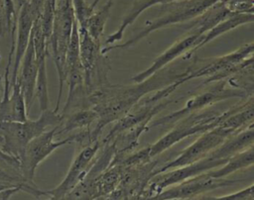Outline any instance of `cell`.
Segmentation results:
<instances>
[{
    "label": "cell",
    "mask_w": 254,
    "mask_h": 200,
    "mask_svg": "<svg viewBox=\"0 0 254 200\" xmlns=\"http://www.w3.org/2000/svg\"><path fill=\"white\" fill-rule=\"evenodd\" d=\"M183 70L163 68L146 80L132 85L113 84L110 81L93 89L87 94V102L97 114L94 129L89 131L90 142L98 141L102 130L110 123H114L125 116L145 95L157 91L180 77Z\"/></svg>",
    "instance_id": "1"
},
{
    "label": "cell",
    "mask_w": 254,
    "mask_h": 200,
    "mask_svg": "<svg viewBox=\"0 0 254 200\" xmlns=\"http://www.w3.org/2000/svg\"><path fill=\"white\" fill-rule=\"evenodd\" d=\"M253 51L254 43H247L224 55L206 58L193 56L190 58V63L185 66L178 82L182 85L199 77H205L204 84L226 80L253 62Z\"/></svg>",
    "instance_id": "2"
},
{
    "label": "cell",
    "mask_w": 254,
    "mask_h": 200,
    "mask_svg": "<svg viewBox=\"0 0 254 200\" xmlns=\"http://www.w3.org/2000/svg\"><path fill=\"white\" fill-rule=\"evenodd\" d=\"M217 1L218 0H175L163 4L161 8L162 15L160 17L146 22L141 31L125 43L107 46L101 49V53L105 54L107 51L116 49L121 50L132 47L157 30L179 23L191 21Z\"/></svg>",
    "instance_id": "3"
},
{
    "label": "cell",
    "mask_w": 254,
    "mask_h": 200,
    "mask_svg": "<svg viewBox=\"0 0 254 200\" xmlns=\"http://www.w3.org/2000/svg\"><path fill=\"white\" fill-rule=\"evenodd\" d=\"M62 121V115L50 108L42 111L36 120L0 121V149L19 159L30 141L44 133L48 127L59 126Z\"/></svg>",
    "instance_id": "4"
},
{
    "label": "cell",
    "mask_w": 254,
    "mask_h": 200,
    "mask_svg": "<svg viewBox=\"0 0 254 200\" xmlns=\"http://www.w3.org/2000/svg\"><path fill=\"white\" fill-rule=\"evenodd\" d=\"M74 21L75 18L71 5V0H58L49 42V48H51L52 50V55L58 70L60 81L57 105L54 109L57 113L59 112L64 90V64Z\"/></svg>",
    "instance_id": "5"
},
{
    "label": "cell",
    "mask_w": 254,
    "mask_h": 200,
    "mask_svg": "<svg viewBox=\"0 0 254 200\" xmlns=\"http://www.w3.org/2000/svg\"><path fill=\"white\" fill-rule=\"evenodd\" d=\"M224 113H218L212 110L195 112L190 114L175 123L172 130L160 138L154 144L148 146L149 154L153 158L182 140L196 134H203L220 124Z\"/></svg>",
    "instance_id": "6"
},
{
    "label": "cell",
    "mask_w": 254,
    "mask_h": 200,
    "mask_svg": "<svg viewBox=\"0 0 254 200\" xmlns=\"http://www.w3.org/2000/svg\"><path fill=\"white\" fill-rule=\"evenodd\" d=\"M248 97L250 96L244 91L229 86L226 80H220L214 82V85L208 90L202 91L190 98L181 109L174 111L169 115L154 121L153 123H150L149 129L159 126H172L190 114L199 112L208 106L226 99L239 98L241 100H245Z\"/></svg>",
    "instance_id": "7"
},
{
    "label": "cell",
    "mask_w": 254,
    "mask_h": 200,
    "mask_svg": "<svg viewBox=\"0 0 254 200\" xmlns=\"http://www.w3.org/2000/svg\"><path fill=\"white\" fill-rule=\"evenodd\" d=\"M59 126L53 127L50 131H45L41 135L30 141L25 147L19 160L21 171L24 179L31 184L34 183V176L39 164L45 160L52 152L62 146L73 143L76 141V134L65 139L54 141L57 136Z\"/></svg>",
    "instance_id": "8"
},
{
    "label": "cell",
    "mask_w": 254,
    "mask_h": 200,
    "mask_svg": "<svg viewBox=\"0 0 254 200\" xmlns=\"http://www.w3.org/2000/svg\"><path fill=\"white\" fill-rule=\"evenodd\" d=\"M235 133L236 132H233L230 129L218 125L215 128L203 134H200V136L191 145L185 149L175 159L170 160L163 164L162 166H160L159 168L155 169L154 175L173 168L190 164L192 162L204 158L213 150L219 147L228 137Z\"/></svg>",
    "instance_id": "9"
},
{
    "label": "cell",
    "mask_w": 254,
    "mask_h": 200,
    "mask_svg": "<svg viewBox=\"0 0 254 200\" xmlns=\"http://www.w3.org/2000/svg\"><path fill=\"white\" fill-rule=\"evenodd\" d=\"M244 181L243 179H225V178H213L207 172L201 173L194 177L186 179L177 184L169 186L156 194L152 200H190L201 195L205 192L234 185Z\"/></svg>",
    "instance_id": "10"
},
{
    "label": "cell",
    "mask_w": 254,
    "mask_h": 200,
    "mask_svg": "<svg viewBox=\"0 0 254 200\" xmlns=\"http://www.w3.org/2000/svg\"><path fill=\"white\" fill-rule=\"evenodd\" d=\"M226 160L227 159H215L207 155L204 158L190 164L173 168L154 175L146 188L153 198L156 194L168 188L169 186L217 168L218 166L224 164Z\"/></svg>",
    "instance_id": "11"
},
{
    "label": "cell",
    "mask_w": 254,
    "mask_h": 200,
    "mask_svg": "<svg viewBox=\"0 0 254 200\" xmlns=\"http://www.w3.org/2000/svg\"><path fill=\"white\" fill-rule=\"evenodd\" d=\"M100 149V142L95 141L81 148L71 162L69 169L63 181L55 188L46 191V195L59 200H64L65 194L80 180H82L91 166L97 151Z\"/></svg>",
    "instance_id": "12"
},
{
    "label": "cell",
    "mask_w": 254,
    "mask_h": 200,
    "mask_svg": "<svg viewBox=\"0 0 254 200\" xmlns=\"http://www.w3.org/2000/svg\"><path fill=\"white\" fill-rule=\"evenodd\" d=\"M31 39L34 45L36 63L38 68L37 84H36V97L39 100L41 111L49 108V94H48V78H47V66L46 58L49 53V46L43 31L41 19L34 20Z\"/></svg>",
    "instance_id": "13"
},
{
    "label": "cell",
    "mask_w": 254,
    "mask_h": 200,
    "mask_svg": "<svg viewBox=\"0 0 254 200\" xmlns=\"http://www.w3.org/2000/svg\"><path fill=\"white\" fill-rule=\"evenodd\" d=\"M201 37V36H200ZM199 36L195 34H189L185 38L177 41L174 43L169 49H167L163 53H161L159 56H157L153 63L146 68L145 70L137 73L134 75L131 80L135 83L142 82L155 74L156 72L163 69L167 64L175 60L181 55H184V59H188L190 57L193 49L196 47L199 41Z\"/></svg>",
    "instance_id": "14"
},
{
    "label": "cell",
    "mask_w": 254,
    "mask_h": 200,
    "mask_svg": "<svg viewBox=\"0 0 254 200\" xmlns=\"http://www.w3.org/2000/svg\"><path fill=\"white\" fill-rule=\"evenodd\" d=\"M34 20H35L34 14L29 4L26 1V3L20 9L18 14V19H17V26H16V33H15V47H14V53H13L14 58H13L12 72L10 75L11 84L17 81V76L19 73L21 61L30 41Z\"/></svg>",
    "instance_id": "15"
},
{
    "label": "cell",
    "mask_w": 254,
    "mask_h": 200,
    "mask_svg": "<svg viewBox=\"0 0 254 200\" xmlns=\"http://www.w3.org/2000/svg\"><path fill=\"white\" fill-rule=\"evenodd\" d=\"M0 185L7 187H21L22 191L27 192L37 198L46 195V191L41 190L36 184L28 183L21 171L20 160L0 149Z\"/></svg>",
    "instance_id": "16"
},
{
    "label": "cell",
    "mask_w": 254,
    "mask_h": 200,
    "mask_svg": "<svg viewBox=\"0 0 254 200\" xmlns=\"http://www.w3.org/2000/svg\"><path fill=\"white\" fill-rule=\"evenodd\" d=\"M20 68H21V71L18 73L17 81L24 95L26 107L29 112L31 105L33 104V100L36 96V84H37V75H38L35 50H34V45H33L31 36H30V41H29L27 50L22 58Z\"/></svg>",
    "instance_id": "17"
},
{
    "label": "cell",
    "mask_w": 254,
    "mask_h": 200,
    "mask_svg": "<svg viewBox=\"0 0 254 200\" xmlns=\"http://www.w3.org/2000/svg\"><path fill=\"white\" fill-rule=\"evenodd\" d=\"M253 144L254 129L252 124L228 137L219 147H217L207 155L215 159H228L230 156L246 150L251 146H254Z\"/></svg>",
    "instance_id": "18"
},
{
    "label": "cell",
    "mask_w": 254,
    "mask_h": 200,
    "mask_svg": "<svg viewBox=\"0 0 254 200\" xmlns=\"http://www.w3.org/2000/svg\"><path fill=\"white\" fill-rule=\"evenodd\" d=\"M230 15L231 13L225 8L222 1L218 0L194 18L186 28L189 34H195L200 37Z\"/></svg>",
    "instance_id": "19"
},
{
    "label": "cell",
    "mask_w": 254,
    "mask_h": 200,
    "mask_svg": "<svg viewBox=\"0 0 254 200\" xmlns=\"http://www.w3.org/2000/svg\"><path fill=\"white\" fill-rule=\"evenodd\" d=\"M175 0H136L134 1V3L132 4L131 8L129 9V11L125 14V16L123 17L121 24L119 25V27L117 28V30L112 33L111 35L107 36L104 44L105 46H112L114 45L116 42L120 41L123 39L125 30L147 9H149L150 7L157 5V4H166L169 2H172Z\"/></svg>",
    "instance_id": "20"
},
{
    "label": "cell",
    "mask_w": 254,
    "mask_h": 200,
    "mask_svg": "<svg viewBox=\"0 0 254 200\" xmlns=\"http://www.w3.org/2000/svg\"><path fill=\"white\" fill-rule=\"evenodd\" d=\"M253 21H254V13L231 14L230 16H228L227 18H225L224 20L219 22L217 25H215L212 29H210L208 32H206L204 35H202L199 38L198 44L193 49L192 53L196 50L202 48L203 46H205L209 42H211L214 39H216L217 37H219V36L229 32L231 30H234L235 28H237L239 26L252 23Z\"/></svg>",
    "instance_id": "21"
},
{
    "label": "cell",
    "mask_w": 254,
    "mask_h": 200,
    "mask_svg": "<svg viewBox=\"0 0 254 200\" xmlns=\"http://www.w3.org/2000/svg\"><path fill=\"white\" fill-rule=\"evenodd\" d=\"M62 117L63 121L59 125L57 135L78 129H89V127L97 121V114L90 107L76 109Z\"/></svg>",
    "instance_id": "22"
},
{
    "label": "cell",
    "mask_w": 254,
    "mask_h": 200,
    "mask_svg": "<svg viewBox=\"0 0 254 200\" xmlns=\"http://www.w3.org/2000/svg\"><path fill=\"white\" fill-rule=\"evenodd\" d=\"M254 162V146L230 156L220 168H214L207 173L213 178H225L236 170L251 166Z\"/></svg>",
    "instance_id": "23"
},
{
    "label": "cell",
    "mask_w": 254,
    "mask_h": 200,
    "mask_svg": "<svg viewBox=\"0 0 254 200\" xmlns=\"http://www.w3.org/2000/svg\"><path fill=\"white\" fill-rule=\"evenodd\" d=\"M114 0H107L106 3L97 11H94L92 15L87 19L83 28L86 30L88 35L95 41L100 43V39L103 35L105 25L110 17V11Z\"/></svg>",
    "instance_id": "24"
},
{
    "label": "cell",
    "mask_w": 254,
    "mask_h": 200,
    "mask_svg": "<svg viewBox=\"0 0 254 200\" xmlns=\"http://www.w3.org/2000/svg\"><path fill=\"white\" fill-rule=\"evenodd\" d=\"M18 14L12 0H0V39L9 34L12 36V45H15Z\"/></svg>",
    "instance_id": "25"
},
{
    "label": "cell",
    "mask_w": 254,
    "mask_h": 200,
    "mask_svg": "<svg viewBox=\"0 0 254 200\" xmlns=\"http://www.w3.org/2000/svg\"><path fill=\"white\" fill-rule=\"evenodd\" d=\"M99 198L95 177H84L65 194L64 200H97Z\"/></svg>",
    "instance_id": "26"
},
{
    "label": "cell",
    "mask_w": 254,
    "mask_h": 200,
    "mask_svg": "<svg viewBox=\"0 0 254 200\" xmlns=\"http://www.w3.org/2000/svg\"><path fill=\"white\" fill-rule=\"evenodd\" d=\"M121 176L119 165H112L95 177L100 198L109 195L118 186Z\"/></svg>",
    "instance_id": "27"
},
{
    "label": "cell",
    "mask_w": 254,
    "mask_h": 200,
    "mask_svg": "<svg viewBox=\"0 0 254 200\" xmlns=\"http://www.w3.org/2000/svg\"><path fill=\"white\" fill-rule=\"evenodd\" d=\"M99 0H93L91 4L87 3L86 0H71V5L74 13L75 21L78 27H83L87 19L95 11V7Z\"/></svg>",
    "instance_id": "28"
},
{
    "label": "cell",
    "mask_w": 254,
    "mask_h": 200,
    "mask_svg": "<svg viewBox=\"0 0 254 200\" xmlns=\"http://www.w3.org/2000/svg\"><path fill=\"white\" fill-rule=\"evenodd\" d=\"M190 200H254V184L224 196H200Z\"/></svg>",
    "instance_id": "29"
},
{
    "label": "cell",
    "mask_w": 254,
    "mask_h": 200,
    "mask_svg": "<svg viewBox=\"0 0 254 200\" xmlns=\"http://www.w3.org/2000/svg\"><path fill=\"white\" fill-rule=\"evenodd\" d=\"M231 14L254 13V0H221Z\"/></svg>",
    "instance_id": "30"
},
{
    "label": "cell",
    "mask_w": 254,
    "mask_h": 200,
    "mask_svg": "<svg viewBox=\"0 0 254 200\" xmlns=\"http://www.w3.org/2000/svg\"><path fill=\"white\" fill-rule=\"evenodd\" d=\"M44 1L45 0H27V3L29 4L35 19L41 18L42 11H43V6H44Z\"/></svg>",
    "instance_id": "31"
},
{
    "label": "cell",
    "mask_w": 254,
    "mask_h": 200,
    "mask_svg": "<svg viewBox=\"0 0 254 200\" xmlns=\"http://www.w3.org/2000/svg\"><path fill=\"white\" fill-rule=\"evenodd\" d=\"M122 200H152V196L149 193L148 189L145 188L142 192L130 194V195L124 197Z\"/></svg>",
    "instance_id": "32"
},
{
    "label": "cell",
    "mask_w": 254,
    "mask_h": 200,
    "mask_svg": "<svg viewBox=\"0 0 254 200\" xmlns=\"http://www.w3.org/2000/svg\"><path fill=\"white\" fill-rule=\"evenodd\" d=\"M22 191L21 187H10L0 190V200H10V198L17 192Z\"/></svg>",
    "instance_id": "33"
},
{
    "label": "cell",
    "mask_w": 254,
    "mask_h": 200,
    "mask_svg": "<svg viewBox=\"0 0 254 200\" xmlns=\"http://www.w3.org/2000/svg\"><path fill=\"white\" fill-rule=\"evenodd\" d=\"M13 1V4H14V6H15V8H16V10H17V12L19 13V11H20V9L22 8V6L26 3V1L27 0H12Z\"/></svg>",
    "instance_id": "34"
},
{
    "label": "cell",
    "mask_w": 254,
    "mask_h": 200,
    "mask_svg": "<svg viewBox=\"0 0 254 200\" xmlns=\"http://www.w3.org/2000/svg\"><path fill=\"white\" fill-rule=\"evenodd\" d=\"M5 188H10V187H7V186H3V185H0V190H2V189H5Z\"/></svg>",
    "instance_id": "35"
},
{
    "label": "cell",
    "mask_w": 254,
    "mask_h": 200,
    "mask_svg": "<svg viewBox=\"0 0 254 200\" xmlns=\"http://www.w3.org/2000/svg\"><path fill=\"white\" fill-rule=\"evenodd\" d=\"M47 200H59V199H56V198H54V197H51V196H50V198H49V199H47Z\"/></svg>",
    "instance_id": "36"
},
{
    "label": "cell",
    "mask_w": 254,
    "mask_h": 200,
    "mask_svg": "<svg viewBox=\"0 0 254 200\" xmlns=\"http://www.w3.org/2000/svg\"><path fill=\"white\" fill-rule=\"evenodd\" d=\"M172 200H179V199H172Z\"/></svg>",
    "instance_id": "37"
},
{
    "label": "cell",
    "mask_w": 254,
    "mask_h": 200,
    "mask_svg": "<svg viewBox=\"0 0 254 200\" xmlns=\"http://www.w3.org/2000/svg\"><path fill=\"white\" fill-rule=\"evenodd\" d=\"M100 199H101V198H99V199H97V200H100Z\"/></svg>",
    "instance_id": "38"
},
{
    "label": "cell",
    "mask_w": 254,
    "mask_h": 200,
    "mask_svg": "<svg viewBox=\"0 0 254 200\" xmlns=\"http://www.w3.org/2000/svg\"><path fill=\"white\" fill-rule=\"evenodd\" d=\"M57 1H58V0H57Z\"/></svg>",
    "instance_id": "39"
}]
</instances>
